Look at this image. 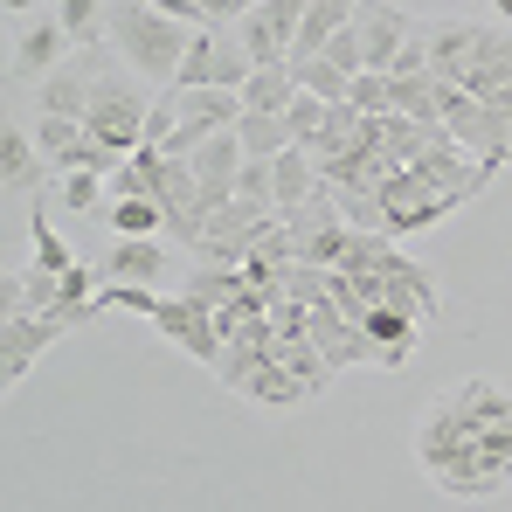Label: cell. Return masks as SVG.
Returning <instances> with one entry per match:
<instances>
[{
	"label": "cell",
	"instance_id": "obj_1",
	"mask_svg": "<svg viewBox=\"0 0 512 512\" xmlns=\"http://www.w3.org/2000/svg\"><path fill=\"white\" fill-rule=\"evenodd\" d=\"M194 35H201V28H187V21L160 14L153 0H111V14H104V42H111V56H118L125 70H139L153 90L180 84V63H187Z\"/></svg>",
	"mask_w": 512,
	"mask_h": 512
},
{
	"label": "cell",
	"instance_id": "obj_2",
	"mask_svg": "<svg viewBox=\"0 0 512 512\" xmlns=\"http://www.w3.org/2000/svg\"><path fill=\"white\" fill-rule=\"evenodd\" d=\"M153 97H160V90L146 84L139 70H125V63L111 56V42H104V70H97V97H90L84 132H90V139H104V146H118V153H132V146L146 139V111H153Z\"/></svg>",
	"mask_w": 512,
	"mask_h": 512
},
{
	"label": "cell",
	"instance_id": "obj_3",
	"mask_svg": "<svg viewBox=\"0 0 512 512\" xmlns=\"http://www.w3.org/2000/svg\"><path fill=\"white\" fill-rule=\"evenodd\" d=\"M250 70H256V56L243 49L236 28H201L194 49H187V63H180V84L173 90H243Z\"/></svg>",
	"mask_w": 512,
	"mask_h": 512
},
{
	"label": "cell",
	"instance_id": "obj_4",
	"mask_svg": "<svg viewBox=\"0 0 512 512\" xmlns=\"http://www.w3.org/2000/svg\"><path fill=\"white\" fill-rule=\"evenodd\" d=\"M153 333H160L173 353H187L194 367H215V360H222L215 305H201V298H187V291H167V305L153 312Z\"/></svg>",
	"mask_w": 512,
	"mask_h": 512
},
{
	"label": "cell",
	"instance_id": "obj_5",
	"mask_svg": "<svg viewBox=\"0 0 512 512\" xmlns=\"http://www.w3.org/2000/svg\"><path fill=\"white\" fill-rule=\"evenodd\" d=\"M305 7H312V0H256L250 14L236 21V35H243V49L256 56V70H263V63H291L298 28H305Z\"/></svg>",
	"mask_w": 512,
	"mask_h": 512
},
{
	"label": "cell",
	"instance_id": "obj_6",
	"mask_svg": "<svg viewBox=\"0 0 512 512\" xmlns=\"http://www.w3.org/2000/svg\"><path fill=\"white\" fill-rule=\"evenodd\" d=\"M63 333H70V326L49 319V312H0V381L21 388V381L35 374V360L63 340Z\"/></svg>",
	"mask_w": 512,
	"mask_h": 512
},
{
	"label": "cell",
	"instance_id": "obj_7",
	"mask_svg": "<svg viewBox=\"0 0 512 512\" xmlns=\"http://www.w3.org/2000/svg\"><path fill=\"white\" fill-rule=\"evenodd\" d=\"M173 250L180 243H167V236H118L111 250L97 256V277L104 284H153V291H167Z\"/></svg>",
	"mask_w": 512,
	"mask_h": 512
},
{
	"label": "cell",
	"instance_id": "obj_8",
	"mask_svg": "<svg viewBox=\"0 0 512 512\" xmlns=\"http://www.w3.org/2000/svg\"><path fill=\"white\" fill-rule=\"evenodd\" d=\"M416 21H423V14H409V7H395V0H360L353 28H360V56H367V70H395V56L409 49Z\"/></svg>",
	"mask_w": 512,
	"mask_h": 512
},
{
	"label": "cell",
	"instance_id": "obj_9",
	"mask_svg": "<svg viewBox=\"0 0 512 512\" xmlns=\"http://www.w3.org/2000/svg\"><path fill=\"white\" fill-rule=\"evenodd\" d=\"M97 70H104V42L97 49H77L49 84L35 90V104H42V118H90V97H97Z\"/></svg>",
	"mask_w": 512,
	"mask_h": 512
},
{
	"label": "cell",
	"instance_id": "obj_10",
	"mask_svg": "<svg viewBox=\"0 0 512 512\" xmlns=\"http://www.w3.org/2000/svg\"><path fill=\"white\" fill-rule=\"evenodd\" d=\"M381 277H388V305H395V312H409L416 326H429V319L443 312V277L429 270L423 256L388 250V256H381Z\"/></svg>",
	"mask_w": 512,
	"mask_h": 512
},
{
	"label": "cell",
	"instance_id": "obj_11",
	"mask_svg": "<svg viewBox=\"0 0 512 512\" xmlns=\"http://www.w3.org/2000/svg\"><path fill=\"white\" fill-rule=\"evenodd\" d=\"M70 56H77V42H70V28L56 21V7L35 14V21L14 35V77H28V84H49Z\"/></svg>",
	"mask_w": 512,
	"mask_h": 512
},
{
	"label": "cell",
	"instance_id": "obj_12",
	"mask_svg": "<svg viewBox=\"0 0 512 512\" xmlns=\"http://www.w3.org/2000/svg\"><path fill=\"white\" fill-rule=\"evenodd\" d=\"M0 187L14 201H42L49 194V153L35 146V132H21L14 118L0 125Z\"/></svg>",
	"mask_w": 512,
	"mask_h": 512
},
{
	"label": "cell",
	"instance_id": "obj_13",
	"mask_svg": "<svg viewBox=\"0 0 512 512\" xmlns=\"http://www.w3.org/2000/svg\"><path fill=\"white\" fill-rule=\"evenodd\" d=\"M471 436H478V429L457 416V402H450V388H443V395L429 402L423 416H416V464H423V478L436 471V464H443V457H457Z\"/></svg>",
	"mask_w": 512,
	"mask_h": 512
},
{
	"label": "cell",
	"instance_id": "obj_14",
	"mask_svg": "<svg viewBox=\"0 0 512 512\" xmlns=\"http://www.w3.org/2000/svg\"><path fill=\"white\" fill-rule=\"evenodd\" d=\"M478 28H485V21H471V14L429 21V77H436V84H464V70H471V56H478Z\"/></svg>",
	"mask_w": 512,
	"mask_h": 512
},
{
	"label": "cell",
	"instance_id": "obj_15",
	"mask_svg": "<svg viewBox=\"0 0 512 512\" xmlns=\"http://www.w3.org/2000/svg\"><path fill=\"white\" fill-rule=\"evenodd\" d=\"M243 167H250V153H243V139H236V132H215V139L194 153V180L208 187V201H215V208H222V201H236Z\"/></svg>",
	"mask_w": 512,
	"mask_h": 512
},
{
	"label": "cell",
	"instance_id": "obj_16",
	"mask_svg": "<svg viewBox=\"0 0 512 512\" xmlns=\"http://www.w3.org/2000/svg\"><path fill=\"white\" fill-rule=\"evenodd\" d=\"M450 402H457V416H464L471 429L512 423V388H506V381H492V374H471V381H457V388H450Z\"/></svg>",
	"mask_w": 512,
	"mask_h": 512
},
{
	"label": "cell",
	"instance_id": "obj_17",
	"mask_svg": "<svg viewBox=\"0 0 512 512\" xmlns=\"http://www.w3.org/2000/svg\"><path fill=\"white\" fill-rule=\"evenodd\" d=\"M28 243H35L28 263H35V270H49V277H70V270L84 263V256L56 236V222H49V194H42V201H28Z\"/></svg>",
	"mask_w": 512,
	"mask_h": 512
},
{
	"label": "cell",
	"instance_id": "obj_18",
	"mask_svg": "<svg viewBox=\"0 0 512 512\" xmlns=\"http://www.w3.org/2000/svg\"><path fill=\"white\" fill-rule=\"evenodd\" d=\"M236 97H243V111L284 118V111L298 104V77H291V63H263V70H250V84L236 90Z\"/></svg>",
	"mask_w": 512,
	"mask_h": 512
},
{
	"label": "cell",
	"instance_id": "obj_19",
	"mask_svg": "<svg viewBox=\"0 0 512 512\" xmlns=\"http://www.w3.org/2000/svg\"><path fill=\"white\" fill-rule=\"evenodd\" d=\"M180 291H187V298H201V305H229V298H243V291H250V277H243V263H187Z\"/></svg>",
	"mask_w": 512,
	"mask_h": 512
},
{
	"label": "cell",
	"instance_id": "obj_20",
	"mask_svg": "<svg viewBox=\"0 0 512 512\" xmlns=\"http://www.w3.org/2000/svg\"><path fill=\"white\" fill-rule=\"evenodd\" d=\"M270 173H277V208H298V201L319 194V167H312L305 146H284V153L270 160Z\"/></svg>",
	"mask_w": 512,
	"mask_h": 512
},
{
	"label": "cell",
	"instance_id": "obj_21",
	"mask_svg": "<svg viewBox=\"0 0 512 512\" xmlns=\"http://www.w3.org/2000/svg\"><path fill=\"white\" fill-rule=\"evenodd\" d=\"M104 222H111V236H167V208H160L153 194L111 201V208H104ZM167 243H173V236H167Z\"/></svg>",
	"mask_w": 512,
	"mask_h": 512
},
{
	"label": "cell",
	"instance_id": "obj_22",
	"mask_svg": "<svg viewBox=\"0 0 512 512\" xmlns=\"http://www.w3.org/2000/svg\"><path fill=\"white\" fill-rule=\"evenodd\" d=\"M243 402H256V409H298V402H312V395H305V381H298L284 360H270V367L250 381V395H243Z\"/></svg>",
	"mask_w": 512,
	"mask_h": 512
},
{
	"label": "cell",
	"instance_id": "obj_23",
	"mask_svg": "<svg viewBox=\"0 0 512 512\" xmlns=\"http://www.w3.org/2000/svg\"><path fill=\"white\" fill-rule=\"evenodd\" d=\"M49 201L70 208V215H104V208H111V180H104V173H63Z\"/></svg>",
	"mask_w": 512,
	"mask_h": 512
},
{
	"label": "cell",
	"instance_id": "obj_24",
	"mask_svg": "<svg viewBox=\"0 0 512 512\" xmlns=\"http://www.w3.org/2000/svg\"><path fill=\"white\" fill-rule=\"evenodd\" d=\"M236 139H243L250 160H277V153L291 146V125H284V118H263V111H243V118H236Z\"/></svg>",
	"mask_w": 512,
	"mask_h": 512
},
{
	"label": "cell",
	"instance_id": "obj_25",
	"mask_svg": "<svg viewBox=\"0 0 512 512\" xmlns=\"http://www.w3.org/2000/svg\"><path fill=\"white\" fill-rule=\"evenodd\" d=\"M104 14H111V0H56V21L70 28L77 49H97L104 42Z\"/></svg>",
	"mask_w": 512,
	"mask_h": 512
},
{
	"label": "cell",
	"instance_id": "obj_26",
	"mask_svg": "<svg viewBox=\"0 0 512 512\" xmlns=\"http://www.w3.org/2000/svg\"><path fill=\"white\" fill-rule=\"evenodd\" d=\"M395 84V111L416 118V125H443V104H436V77H388Z\"/></svg>",
	"mask_w": 512,
	"mask_h": 512
},
{
	"label": "cell",
	"instance_id": "obj_27",
	"mask_svg": "<svg viewBox=\"0 0 512 512\" xmlns=\"http://www.w3.org/2000/svg\"><path fill=\"white\" fill-rule=\"evenodd\" d=\"M291 77H298V90H312V97H326V104H346V97H353V77H346V70H333L326 56L291 63Z\"/></svg>",
	"mask_w": 512,
	"mask_h": 512
},
{
	"label": "cell",
	"instance_id": "obj_28",
	"mask_svg": "<svg viewBox=\"0 0 512 512\" xmlns=\"http://www.w3.org/2000/svg\"><path fill=\"white\" fill-rule=\"evenodd\" d=\"M346 104H353L360 118H388V111H395V84H388V70H360Z\"/></svg>",
	"mask_w": 512,
	"mask_h": 512
},
{
	"label": "cell",
	"instance_id": "obj_29",
	"mask_svg": "<svg viewBox=\"0 0 512 512\" xmlns=\"http://www.w3.org/2000/svg\"><path fill=\"white\" fill-rule=\"evenodd\" d=\"M326 118H333V104H326V97H312V90H298V104L284 111V125H291V146H312V139L326 132Z\"/></svg>",
	"mask_w": 512,
	"mask_h": 512
},
{
	"label": "cell",
	"instance_id": "obj_30",
	"mask_svg": "<svg viewBox=\"0 0 512 512\" xmlns=\"http://www.w3.org/2000/svg\"><path fill=\"white\" fill-rule=\"evenodd\" d=\"M284 298H298V305H333V270H319V263H291Z\"/></svg>",
	"mask_w": 512,
	"mask_h": 512
},
{
	"label": "cell",
	"instance_id": "obj_31",
	"mask_svg": "<svg viewBox=\"0 0 512 512\" xmlns=\"http://www.w3.org/2000/svg\"><path fill=\"white\" fill-rule=\"evenodd\" d=\"M77 139H84V125H77V118H35V146L49 153V167H56Z\"/></svg>",
	"mask_w": 512,
	"mask_h": 512
},
{
	"label": "cell",
	"instance_id": "obj_32",
	"mask_svg": "<svg viewBox=\"0 0 512 512\" xmlns=\"http://www.w3.org/2000/svg\"><path fill=\"white\" fill-rule=\"evenodd\" d=\"M319 56H326L333 70H346V77H360V70H367V56H360V28H353V21H346V28L326 42V49H319Z\"/></svg>",
	"mask_w": 512,
	"mask_h": 512
},
{
	"label": "cell",
	"instance_id": "obj_33",
	"mask_svg": "<svg viewBox=\"0 0 512 512\" xmlns=\"http://www.w3.org/2000/svg\"><path fill=\"white\" fill-rule=\"evenodd\" d=\"M0 7H7L14 21H35V7H42V0H0Z\"/></svg>",
	"mask_w": 512,
	"mask_h": 512
},
{
	"label": "cell",
	"instance_id": "obj_34",
	"mask_svg": "<svg viewBox=\"0 0 512 512\" xmlns=\"http://www.w3.org/2000/svg\"><path fill=\"white\" fill-rule=\"evenodd\" d=\"M492 14H499V21H512V0H492Z\"/></svg>",
	"mask_w": 512,
	"mask_h": 512
},
{
	"label": "cell",
	"instance_id": "obj_35",
	"mask_svg": "<svg viewBox=\"0 0 512 512\" xmlns=\"http://www.w3.org/2000/svg\"><path fill=\"white\" fill-rule=\"evenodd\" d=\"M485 7H492V0H485Z\"/></svg>",
	"mask_w": 512,
	"mask_h": 512
},
{
	"label": "cell",
	"instance_id": "obj_36",
	"mask_svg": "<svg viewBox=\"0 0 512 512\" xmlns=\"http://www.w3.org/2000/svg\"><path fill=\"white\" fill-rule=\"evenodd\" d=\"M506 118H512V111H506Z\"/></svg>",
	"mask_w": 512,
	"mask_h": 512
}]
</instances>
